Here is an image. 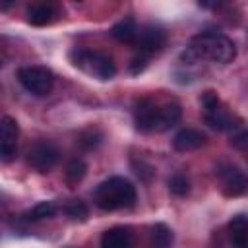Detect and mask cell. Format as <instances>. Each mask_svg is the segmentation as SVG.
<instances>
[{
  "label": "cell",
  "mask_w": 248,
  "mask_h": 248,
  "mask_svg": "<svg viewBox=\"0 0 248 248\" xmlns=\"http://www.w3.org/2000/svg\"><path fill=\"white\" fill-rule=\"evenodd\" d=\"M165 43H167V31L157 23H147L138 31L136 45L143 54L161 50L165 46Z\"/></svg>",
  "instance_id": "ba28073f"
},
{
  "label": "cell",
  "mask_w": 248,
  "mask_h": 248,
  "mask_svg": "<svg viewBox=\"0 0 248 248\" xmlns=\"http://www.w3.org/2000/svg\"><path fill=\"white\" fill-rule=\"evenodd\" d=\"M85 172H87L85 161L79 159V157L72 159V161L68 163V167H66V184H68L70 188H76V186L85 178Z\"/></svg>",
  "instance_id": "e0dca14e"
},
{
  "label": "cell",
  "mask_w": 248,
  "mask_h": 248,
  "mask_svg": "<svg viewBox=\"0 0 248 248\" xmlns=\"http://www.w3.org/2000/svg\"><path fill=\"white\" fill-rule=\"evenodd\" d=\"M66 215L72 219V221H85L89 217V209L87 205L81 202V200H70L64 207Z\"/></svg>",
  "instance_id": "7402d4cb"
},
{
  "label": "cell",
  "mask_w": 248,
  "mask_h": 248,
  "mask_svg": "<svg viewBox=\"0 0 248 248\" xmlns=\"http://www.w3.org/2000/svg\"><path fill=\"white\" fill-rule=\"evenodd\" d=\"M103 132L97 128V126H89V128H85L81 134H79V145L83 147V149H95L97 145H101V141H103Z\"/></svg>",
  "instance_id": "ffe728a7"
},
{
  "label": "cell",
  "mask_w": 248,
  "mask_h": 248,
  "mask_svg": "<svg viewBox=\"0 0 248 248\" xmlns=\"http://www.w3.org/2000/svg\"><path fill=\"white\" fill-rule=\"evenodd\" d=\"M205 134L196 130V128H182L180 132H176V136L172 138V147L180 153H186V151H194V149H200L203 143H205Z\"/></svg>",
  "instance_id": "8fae6325"
},
{
  "label": "cell",
  "mask_w": 248,
  "mask_h": 248,
  "mask_svg": "<svg viewBox=\"0 0 248 248\" xmlns=\"http://www.w3.org/2000/svg\"><path fill=\"white\" fill-rule=\"evenodd\" d=\"M151 244H153V248H170V244H172V231L165 223L153 225Z\"/></svg>",
  "instance_id": "ac0fdd59"
},
{
  "label": "cell",
  "mask_w": 248,
  "mask_h": 248,
  "mask_svg": "<svg viewBox=\"0 0 248 248\" xmlns=\"http://www.w3.org/2000/svg\"><path fill=\"white\" fill-rule=\"evenodd\" d=\"M56 17V6L52 2H39L29 6L27 10V21L35 27H45L50 25Z\"/></svg>",
  "instance_id": "4fadbf2b"
},
{
  "label": "cell",
  "mask_w": 248,
  "mask_h": 248,
  "mask_svg": "<svg viewBox=\"0 0 248 248\" xmlns=\"http://www.w3.org/2000/svg\"><path fill=\"white\" fill-rule=\"evenodd\" d=\"M132 232L128 227H110L101 236V248H130Z\"/></svg>",
  "instance_id": "5bb4252c"
},
{
  "label": "cell",
  "mask_w": 248,
  "mask_h": 248,
  "mask_svg": "<svg viewBox=\"0 0 248 248\" xmlns=\"http://www.w3.org/2000/svg\"><path fill=\"white\" fill-rule=\"evenodd\" d=\"M229 234L232 248H246L248 246V219L244 213H236L229 221Z\"/></svg>",
  "instance_id": "2e32d148"
},
{
  "label": "cell",
  "mask_w": 248,
  "mask_h": 248,
  "mask_svg": "<svg viewBox=\"0 0 248 248\" xmlns=\"http://www.w3.org/2000/svg\"><path fill=\"white\" fill-rule=\"evenodd\" d=\"M202 58H207L219 64H229L236 58V45L225 33L202 31L192 37L188 46L182 50L180 60L184 64H196Z\"/></svg>",
  "instance_id": "6da1fadb"
},
{
  "label": "cell",
  "mask_w": 248,
  "mask_h": 248,
  "mask_svg": "<svg viewBox=\"0 0 248 248\" xmlns=\"http://www.w3.org/2000/svg\"><path fill=\"white\" fill-rule=\"evenodd\" d=\"M180 118H182V108H180L178 103L157 105L153 132H167V130H170L174 124H178Z\"/></svg>",
  "instance_id": "9c48e42d"
},
{
  "label": "cell",
  "mask_w": 248,
  "mask_h": 248,
  "mask_svg": "<svg viewBox=\"0 0 248 248\" xmlns=\"http://www.w3.org/2000/svg\"><path fill=\"white\" fill-rule=\"evenodd\" d=\"M203 118H205V124H207L209 128L217 130V132H231L232 128H236V126L242 122V120L231 116V112H229L223 105L217 107V108H213V110L203 112Z\"/></svg>",
  "instance_id": "7c38bea8"
},
{
  "label": "cell",
  "mask_w": 248,
  "mask_h": 248,
  "mask_svg": "<svg viewBox=\"0 0 248 248\" xmlns=\"http://www.w3.org/2000/svg\"><path fill=\"white\" fill-rule=\"evenodd\" d=\"M157 103L153 99H141L134 107V124L140 132H153Z\"/></svg>",
  "instance_id": "30bf717a"
},
{
  "label": "cell",
  "mask_w": 248,
  "mask_h": 248,
  "mask_svg": "<svg viewBox=\"0 0 248 248\" xmlns=\"http://www.w3.org/2000/svg\"><path fill=\"white\" fill-rule=\"evenodd\" d=\"M132 165H134V169H136V174H138L143 182H149V180L155 176V169H153L151 165H147V163H143V161H140V165H138L136 161H132Z\"/></svg>",
  "instance_id": "d4e9b609"
},
{
  "label": "cell",
  "mask_w": 248,
  "mask_h": 248,
  "mask_svg": "<svg viewBox=\"0 0 248 248\" xmlns=\"http://www.w3.org/2000/svg\"><path fill=\"white\" fill-rule=\"evenodd\" d=\"M229 134H231V143H232L234 147H238V149H246L248 134H246V130H244V124H242V122H240L236 128H232Z\"/></svg>",
  "instance_id": "603a6c76"
},
{
  "label": "cell",
  "mask_w": 248,
  "mask_h": 248,
  "mask_svg": "<svg viewBox=\"0 0 248 248\" xmlns=\"http://www.w3.org/2000/svg\"><path fill=\"white\" fill-rule=\"evenodd\" d=\"M200 101H202L203 112H207V110H213V108L221 107V99H219V95H217L213 89L203 91V93H202V97H200Z\"/></svg>",
  "instance_id": "cb8c5ba5"
},
{
  "label": "cell",
  "mask_w": 248,
  "mask_h": 248,
  "mask_svg": "<svg viewBox=\"0 0 248 248\" xmlns=\"http://www.w3.org/2000/svg\"><path fill=\"white\" fill-rule=\"evenodd\" d=\"M19 136L17 120L12 116L0 118V161L10 163L16 157V143Z\"/></svg>",
  "instance_id": "52a82bcc"
},
{
  "label": "cell",
  "mask_w": 248,
  "mask_h": 248,
  "mask_svg": "<svg viewBox=\"0 0 248 248\" xmlns=\"http://www.w3.org/2000/svg\"><path fill=\"white\" fill-rule=\"evenodd\" d=\"M217 174L221 178V190L227 198H238L246 192V174L240 167L227 163L219 167Z\"/></svg>",
  "instance_id": "8992f818"
},
{
  "label": "cell",
  "mask_w": 248,
  "mask_h": 248,
  "mask_svg": "<svg viewBox=\"0 0 248 248\" xmlns=\"http://www.w3.org/2000/svg\"><path fill=\"white\" fill-rule=\"evenodd\" d=\"M169 190H170V194H174V196H178V198L186 196V194L190 192V180H188V176H186L184 172L172 174V176L169 178Z\"/></svg>",
  "instance_id": "44dd1931"
},
{
  "label": "cell",
  "mask_w": 248,
  "mask_h": 248,
  "mask_svg": "<svg viewBox=\"0 0 248 248\" xmlns=\"http://www.w3.org/2000/svg\"><path fill=\"white\" fill-rule=\"evenodd\" d=\"M70 60L76 68L83 70L85 74L97 78V79H112L116 76V64L110 56L95 50H85V48H74L70 52Z\"/></svg>",
  "instance_id": "3957f363"
},
{
  "label": "cell",
  "mask_w": 248,
  "mask_h": 248,
  "mask_svg": "<svg viewBox=\"0 0 248 248\" xmlns=\"http://www.w3.org/2000/svg\"><path fill=\"white\" fill-rule=\"evenodd\" d=\"M145 68H147V56H145V54H140V56L132 58V62H130V74L138 76V74H141Z\"/></svg>",
  "instance_id": "484cf974"
},
{
  "label": "cell",
  "mask_w": 248,
  "mask_h": 248,
  "mask_svg": "<svg viewBox=\"0 0 248 248\" xmlns=\"http://www.w3.org/2000/svg\"><path fill=\"white\" fill-rule=\"evenodd\" d=\"M17 81L27 93L45 97L54 87V74L46 66H21L17 70Z\"/></svg>",
  "instance_id": "277c9868"
},
{
  "label": "cell",
  "mask_w": 248,
  "mask_h": 248,
  "mask_svg": "<svg viewBox=\"0 0 248 248\" xmlns=\"http://www.w3.org/2000/svg\"><path fill=\"white\" fill-rule=\"evenodd\" d=\"M60 159V151L52 141H37L27 151V163L37 172H50Z\"/></svg>",
  "instance_id": "5b68a950"
},
{
  "label": "cell",
  "mask_w": 248,
  "mask_h": 248,
  "mask_svg": "<svg viewBox=\"0 0 248 248\" xmlns=\"http://www.w3.org/2000/svg\"><path fill=\"white\" fill-rule=\"evenodd\" d=\"M0 66H2V62H0Z\"/></svg>",
  "instance_id": "83f0119b"
},
{
  "label": "cell",
  "mask_w": 248,
  "mask_h": 248,
  "mask_svg": "<svg viewBox=\"0 0 248 248\" xmlns=\"http://www.w3.org/2000/svg\"><path fill=\"white\" fill-rule=\"evenodd\" d=\"M56 213V203L54 202H39L37 205H33L27 213L25 219L27 221H41V219H48Z\"/></svg>",
  "instance_id": "d6986e66"
},
{
  "label": "cell",
  "mask_w": 248,
  "mask_h": 248,
  "mask_svg": "<svg viewBox=\"0 0 248 248\" xmlns=\"http://www.w3.org/2000/svg\"><path fill=\"white\" fill-rule=\"evenodd\" d=\"M93 202L103 211L132 207L136 202V186L124 176H110L93 190Z\"/></svg>",
  "instance_id": "7a4b0ae2"
},
{
  "label": "cell",
  "mask_w": 248,
  "mask_h": 248,
  "mask_svg": "<svg viewBox=\"0 0 248 248\" xmlns=\"http://www.w3.org/2000/svg\"><path fill=\"white\" fill-rule=\"evenodd\" d=\"M12 6H14V2H2L0 0V10H10Z\"/></svg>",
  "instance_id": "4316f807"
},
{
  "label": "cell",
  "mask_w": 248,
  "mask_h": 248,
  "mask_svg": "<svg viewBox=\"0 0 248 248\" xmlns=\"http://www.w3.org/2000/svg\"><path fill=\"white\" fill-rule=\"evenodd\" d=\"M138 31H140L138 21H136L132 16L122 17L120 21H116V23L110 27V35H112L118 43H126V45L136 43V39H138Z\"/></svg>",
  "instance_id": "9a60e30c"
}]
</instances>
